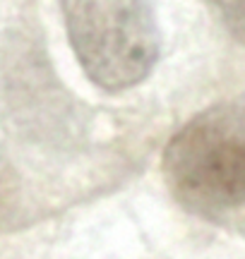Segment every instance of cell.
Segmentation results:
<instances>
[{"label": "cell", "mask_w": 245, "mask_h": 259, "mask_svg": "<svg viewBox=\"0 0 245 259\" xmlns=\"http://www.w3.org/2000/svg\"><path fill=\"white\" fill-rule=\"evenodd\" d=\"M164 176L176 199L197 213L245 206V106L221 103L197 113L171 137Z\"/></svg>", "instance_id": "cell-1"}, {"label": "cell", "mask_w": 245, "mask_h": 259, "mask_svg": "<svg viewBox=\"0 0 245 259\" xmlns=\"http://www.w3.org/2000/svg\"><path fill=\"white\" fill-rule=\"evenodd\" d=\"M70 44L94 84L123 92L140 84L159 58L149 0H63Z\"/></svg>", "instance_id": "cell-2"}, {"label": "cell", "mask_w": 245, "mask_h": 259, "mask_svg": "<svg viewBox=\"0 0 245 259\" xmlns=\"http://www.w3.org/2000/svg\"><path fill=\"white\" fill-rule=\"evenodd\" d=\"M231 36L245 44V0H209Z\"/></svg>", "instance_id": "cell-3"}]
</instances>
